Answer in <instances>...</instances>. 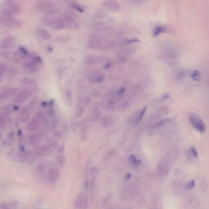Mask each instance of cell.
Segmentation results:
<instances>
[{
	"mask_svg": "<svg viewBox=\"0 0 209 209\" xmlns=\"http://www.w3.org/2000/svg\"><path fill=\"white\" fill-rule=\"evenodd\" d=\"M116 45L117 43L115 41L108 40L99 36H92L86 44L88 48L100 50H110Z\"/></svg>",
	"mask_w": 209,
	"mask_h": 209,
	"instance_id": "cell-1",
	"label": "cell"
},
{
	"mask_svg": "<svg viewBox=\"0 0 209 209\" xmlns=\"http://www.w3.org/2000/svg\"><path fill=\"white\" fill-rule=\"evenodd\" d=\"M189 122L193 127L200 132H205L206 131V127L202 120L199 117L198 115L194 114H191L189 116Z\"/></svg>",
	"mask_w": 209,
	"mask_h": 209,
	"instance_id": "cell-2",
	"label": "cell"
},
{
	"mask_svg": "<svg viewBox=\"0 0 209 209\" xmlns=\"http://www.w3.org/2000/svg\"><path fill=\"white\" fill-rule=\"evenodd\" d=\"M101 4L105 9L112 12H118L122 8L120 4L117 0H104Z\"/></svg>",
	"mask_w": 209,
	"mask_h": 209,
	"instance_id": "cell-3",
	"label": "cell"
},
{
	"mask_svg": "<svg viewBox=\"0 0 209 209\" xmlns=\"http://www.w3.org/2000/svg\"><path fill=\"white\" fill-rule=\"evenodd\" d=\"M32 96V92L29 90H23L20 92L15 98L14 102L16 103H23L28 100Z\"/></svg>",
	"mask_w": 209,
	"mask_h": 209,
	"instance_id": "cell-4",
	"label": "cell"
},
{
	"mask_svg": "<svg viewBox=\"0 0 209 209\" xmlns=\"http://www.w3.org/2000/svg\"><path fill=\"white\" fill-rule=\"evenodd\" d=\"M17 92V89L16 88H11L2 91L0 93V101H3L11 96H14Z\"/></svg>",
	"mask_w": 209,
	"mask_h": 209,
	"instance_id": "cell-5",
	"label": "cell"
},
{
	"mask_svg": "<svg viewBox=\"0 0 209 209\" xmlns=\"http://www.w3.org/2000/svg\"><path fill=\"white\" fill-rule=\"evenodd\" d=\"M60 177V172L57 168H53L49 170L47 173L48 179L52 182H57Z\"/></svg>",
	"mask_w": 209,
	"mask_h": 209,
	"instance_id": "cell-6",
	"label": "cell"
},
{
	"mask_svg": "<svg viewBox=\"0 0 209 209\" xmlns=\"http://www.w3.org/2000/svg\"><path fill=\"white\" fill-rule=\"evenodd\" d=\"M40 127V122L38 118H32L26 126V129L28 132H35Z\"/></svg>",
	"mask_w": 209,
	"mask_h": 209,
	"instance_id": "cell-7",
	"label": "cell"
},
{
	"mask_svg": "<svg viewBox=\"0 0 209 209\" xmlns=\"http://www.w3.org/2000/svg\"><path fill=\"white\" fill-rule=\"evenodd\" d=\"M101 61V58L100 57L97 55H90L86 57L85 59V64L88 66L94 65L100 63Z\"/></svg>",
	"mask_w": 209,
	"mask_h": 209,
	"instance_id": "cell-8",
	"label": "cell"
},
{
	"mask_svg": "<svg viewBox=\"0 0 209 209\" xmlns=\"http://www.w3.org/2000/svg\"><path fill=\"white\" fill-rule=\"evenodd\" d=\"M52 7H53V4L51 2L46 1V0H39L37 3L38 9L41 11H44Z\"/></svg>",
	"mask_w": 209,
	"mask_h": 209,
	"instance_id": "cell-9",
	"label": "cell"
},
{
	"mask_svg": "<svg viewBox=\"0 0 209 209\" xmlns=\"http://www.w3.org/2000/svg\"><path fill=\"white\" fill-rule=\"evenodd\" d=\"M50 26L55 30H62L67 27V25L63 20L56 19L52 21Z\"/></svg>",
	"mask_w": 209,
	"mask_h": 209,
	"instance_id": "cell-10",
	"label": "cell"
},
{
	"mask_svg": "<svg viewBox=\"0 0 209 209\" xmlns=\"http://www.w3.org/2000/svg\"><path fill=\"white\" fill-rule=\"evenodd\" d=\"M139 42V40L137 38H132V39H121L118 42H116L117 45H120V46H124L127 45H130L135 43Z\"/></svg>",
	"mask_w": 209,
	"mask_h": 209,
	"instance_id": "cell-11",
	"label": "cell"
},
{
	"mask_svg": "<svg viewBox=\"0 0 209 209\" xmlns=\"http://www.w3.org/2000/svg\"><path fill=\"white\" fill-rule=\"evenodd\" d=\"M84 203H85V199L84 196L82 193H81L78 195L74 202V207L76 208H82L84 207L83 205H84Z\"/></svg>",
	"mask_w": 209,
	"mask_h": 209,
	"instance_id": "cell-12",
	"label": "cell"
},
{
	"mask_svg": "<svg viewBox=\"0 0 209 209\" xmlns=\"http://www.w3.org/2000/svg\"><path fill=\"white\" fill-rule=\"evenodd\" d=\"M59 12H60V9H59L53 8V7L43 11L44 15L45 16H47V17L55 16V15L58 14Z\"/></svg>",
	"mask_w": 209,
	"mask_h": 209,
	"instance_id": "cell-13",
	"label": "cell"
},
{
	"mask_svg": "<svg viewBox=\"0 0 209 209\" xmlns=\"http://www.w3.org/2000/svg\"><path fill=\"white\" fill-rule=\"evenodd\" d=\"M166 30L167 29H166V26H165L163 25H159V26H157L156 27H155V28L153 31L152 34H153V36L156 37V36L160 35L161 34L166 32Z\"/></svg>",
	"mask_w": 209,
	"mask_h": 209,
	"instance_id": "cell-14",
	"label": "cell"
},
{
	"mask_svg": "<svg viewBox=\"0 0 209 209\" xmlns=\"http://www.w3.org/2000/svg\"><path fill=\"white\" fill-rule=\"evenodd\" d=\"M1 14L3 17V20H11L14 19V12L11 9H4Z\"/></svg>",
	"mask_w": 209,
	"mask_h": 209,
	"instance_id": "cell-15",
	"label": "cell"
},
{
	"mask_svg": "<svg viewBox=\"0 0 209 209\" xmlns=\"http://www.w3.org/2000/svg\"><path fill=\"white\" fill-rule=\"evenodd\" d=\"M15 41V38L14 36H7L2 39L1 42V46L4 48L7 47L11 45Z\"/></svg>",
	"mask_w": 209,
	"mask_h": 209,
	"instance_id": "cell-16",
	"label": "cell"
},
{
	"mask_svg": "<svg viewBox=\"0 0 209 209\" xmlns=\"http://www.w3.org/2000/svg\"><path fill=\"white\" fill-rule=\"evenodd\" d=\"M41 139L40 135L38 134H32L29 136L28 141L30 144L31 145H36L38 144L39 141Z\"/></svg>",
	"mask_w": 209,
	"mask_h": 209,
	"instance_id": "cell-17",
	"label": "cell"
},
{
	"mask_svg": "<svg viewBox=\"0 0 209 209\" xmlns=\"http://www.w3.org/2000/svg\"><path fill=\"white\" fill-rule=\"evenodd\" d=\"M6 4L7 5L8 7H10V9L13 12H19L20 11V8L16 4L12 1L11 0H6Z\"/></svg>",
	"mask_w": 209,
	"mask_h": 209,
	"instance_id": "cell-18",
	"label": "cell"
},
{
	"mask_svg": "<svg viewBox=\"0 0 209 209\" xmlns=\"http://www.w3.org/2000/svg\"><path fill=\"white\" fill-rule=\"evenodd\" d=\"M38 33L39 35L41 36V37L44 40H49L51 38V35L50 34V33L44 28L39 29Z\"/></svg>",
	"mask_w": 209,
	"mask_h": 209,
	"instance_id": "cell-19",
	"label": "cell"
},
{
	"mask_svg": "<svg viewBox=\"0 0 209 209\" xmlns=\"http://www.w3.org/2000/svg\"><path fill=\"white\" fill-rule=\"evenodd\" d=\"M190 76L192 78V79L194 81L196 82H199L202 78L201 74L200 73V72L197 70H193L190 73Z\"/></svg>",
	"mask_w": 209,
	"mask_h": 209,
	"instance_id": "cell-20",
	"label": "cell"
},
{
	"mask_svg": "<svg viewBox=\"0 0 209 209\" xmlns=\"http://www.w3.org/2000/svg\"><path fill=\"white\" fill-rule=\"evenodd\" d=\"M69 4H70V6L71 7H72L74 9H75L76 11H78L80 12H84V8L78 2H77L76 1H75L74 0L70 1Z\"/></svg>",
	"mask_w": 209,
	"mask_h": 209,
	"instance_id": "cell-21",
	"label": "cell"
},
{
	"mask_svg": "<svg viewBox=\"0 0 209 209\" xmlns=\"http://www.w3.org/2000/svg\"><path fill=\"white\" fill-rule=\"evenodd\" d=\"M51 148L50 147L48 146H41L38 149V154L39 155H48L49 153L51 151Z\"/></svg>",
	"mask_w": 209,
	"mask_h": 209,
	"instance_id": "cell-22",
	"label": "cell"
},
{
	"mask_svg": "<svg viewBox=\"0 0 209 209\" xmlns=\"http://www.w3.org/2000/svg\"><path fill=\"white\" fill-rule=\"evenodd\" d=\"M104 80V77L102 74H99V75L93 76L90 79L92 83H100L103 82Z\"/></svg>",
	"mask_w": 209,
	"mask_h": 209,
	"instance_id": "cell-23",
	"label": "cell"
},
{
	"mask_svg": "<svg viewBox=\"0 0 209 209\" xmlns=\"http://www.w3.org/2000/svg\"><path fill=\"white\" fill-rule=\"evenodd\" d=\"M129 161H130V162L134 165V166H139V165H141V161L140 160H139V159H137L134 155H131L130 156H129Z\"/></svg>",
	"mask_w": 209,
	"mask_h": 209,
	"instance_id": "cell-24",
	"label": "cell"
},
{
	"mask_svg": "<svg viewBox=\"0 0 209 209\" xmlns=\"http://www.w3.org/2000/svg\"><path fill=\"white\" fill-rule=\"evenodd\" d=\"M57 162L58 165L61 167H64L65 166L66 162V160L65 156L63 155H60L58 156L57 157Z\"/></svg>",
	"mask_w": 209,
	"mask_h": 209,
	"instance_id": "cell-25",
	"label": "cell"
},
{
	"mask_svg": "<svg viewBox=\"0 0 209 209\" xmlns=\"http://www.w3.org/2000/svg\"><path fill=\"white\" fill-rule=\"evenodd\" d=\"M8 69L7 66L4 63H0V76H3Z\"/></svg>",
	"mask_w": 209,
	"mask_h": 209,
	"instance_id": "cell-26",
	"label": "cell"
},
{
	"mask_svg": "<svg viewBox=\"0 0 209 209\" xmlns=\"http://www.w3.org/2000/svg\"><path fill=\"white\" fill-rule=\"evenodd\" d=\"M63 20H65L66 21H69V22H72L74 21L73 17L69 14H67V13L63 14Z\"/></svg>",
	"mask_w": 209,
	"mask_h": 209,
	"instance_id": "cell-27",
	"label": "cell"
},
{
	"mask_svg": "<svg viewBox=\"0 0 209 209\" xmlns=\"http://www.w3.org/2000/svg\"><path fill=\"white\" fill-rule=\"evenodd\" d=\"M146 107H144L143 108V109L140 112L139 117H138V118H137V123H139V122H140L141 121V120L142 119V118H143V117H144V114H145V113L146 112Z\"/></svg>",
	"mask_w": 209,
	"mask_h": 209,
	"instance_id": "cell-28",
	"label": "cell"
},
{
	"mask_svg": "<svg viewBox=\"0 0 209 209\" xmlns=\"http://www.w3.org/2000/svg\"><path fill=\"white\" fill-rule=\"evenodd\" d=\"M46 166L45 164H41L38 166L37 167V170L39 174H43L45 170H46Z\"/></svg>",
	"mask_w": 209,
	"mask_h": 209,
	"instance_id": "cell-29",
	"label": "cell"
},
{
	"mask_svg": "<svg viewBox=\"0 0 209 209\" xmlns=\"http://www.w3.org/2000/svg\"><path fill=\"white\" fill-rule=\"evenodd\" d=\"M41 21H42L43 24H44V25H45L47 26H50L51 24H52V21L50 20V19H49L47 17H44V18L41 19Z\"/></svg>",
	"mask_w": 209,
	"mask_h": 209,
	"instance_id": "cell-30",
	"label": "cell"
},
{
	"mask_svg": "<svg viewBox=\"0 0 209 209\" xmlns=\"http://www.w3.org/2000/svg\"><path fill=\"white\" fill-rule=\"evenodd\" d=\"M69 38L66 37V36H60L57 38V41L59 42H62V43H66V42L69 41Z\"/></svg>",
	"mask_w": 209,
	"mask_h": 209,
	"instance_id": "cell-31",
	"label": "cell"
},
{
	"mask_svg": "<svg viewBox=\"0 0 209 209\" xmlns=\"http://www.w3.org/2000/svg\"><path fill=\"white\" fill-rule=\"evenodd\" d=\"M83 112H84V109L82 107H79L76 110V117H80L82 114H83Z\"/></svg>",
	"mask_w": 209,
	"mask_h": 209,
	"instance_id": "cell-32",
	"label": "cell"
},
{
	"mask_svg": "<svg viewBox=\"0 0 209 209\" xmlns=\"http://www.w3.org/2000/svg\"><path fill=\"white\" fill-rule=\"evenodd\" d=\"M32 62H33L34 63H35V64H39V63H42V60H41V58L39 57H38V56H36V57H35L34 58H33V59H32Z\"/></svg>",
	"mask_w": 209,
	"mask_h": 209,
	"instance_id": "cell-33",
	"label": "cell"
},
{
	"mask_svg": "<svg viewBox=\"0 0 209 209\" xmlns=\"http://www.w3.org/2000/svg\"><path fill=\"white\" fill-rule=\"evenodd\" d=\"M23 82L25 84H28V85H32V84L35 83V81L32 79H29V78H24L23 79Z\"/></svg>",
	"mask_w": 209,
	"mask_h": 209,
	"instance_id": "cell-34",
	"label": "cell"
},
{
	"mask_svg": "<svg viewBox=\"0 0 209 209\" xmlns=\"http://www.w3.org/2000/svg\"><path fill=\"white\" fill-rule=\"evenodd\" d=\"M6 125V119L0 113V126H4Z\"/></svg>",
	"mask_w": 209,
	"mask_h": 209,
	"instance_id": "cell-35",
	"label": "cell"
},
{
	"mask_svg": "<svg viewBox=\"0 0 209 209\" xmlns=\"http://www.w3.org/2000/svg\"><path fill=\"white\" fill-rule=\"evenodd\" d=\"M190 151H191V154H192L194 157H196V158L197 157V152L196 149L194 147L191 146V147L190 148Z\"/></svg>",
	"mask_w": 209,
	"mask_h": 209,
	"instance_id": "cell-36",
	"label": "cell"
},
{
	"mask_svg": "<svg viewBox=\"0 0 209 209\" xmlns=\"http://www.w3.org/2000/svg\"><path fill=\"white\" fill-rule=\"evenodd\" d=\"M195 186V181L194 180H192L190 182H189L187 185V188L188 189H192L193 187H194Z\"/></svg>",
	"mask_w": 209,
	"mask_h": 209,
	"instance_id": "cell-37",
	"label": "cell"
},
{
	"mask_svg": "<svg viewBox=\"0 0 209 209\" xmlns=\"http://www.w3.org/2000/svg\"><path fill=\"white\" fill-rule=\"evenodd\" d=\"M20 52H21V54L25 55V56H27L28 55V51L23 47H20Z\"/></svg>",
	"mask_w": 209,
	"mask_h": 209,
	"instance_id": "cell-38",
	"label": "cell"
},
{
	"mask_svg": "<svg viewBox=\"0 0 209 209\" xmlns=\"http://www.w3.org/2000/svg\"><path fill=\"white\" fill-rule=\"evenodd\" d=\"M125 88H124V87H122V88H119V89L117 90V95L120 96V95H122L125 92Z\"/></svg>",
	"mask_w": 209,
	"mask_h": 209,
	"instance_id": "cell-39",
	"label": "cell"
},
{
	"mask_svg": "<svg viewBox=\"0 0 209 209\" xmlns=\"http://www.w3.org/2000/svg\"><path fill=\"white\" fill-rule=\"evenodd\" d=\"M37 101H38V99H37V98H35L31 101V103H30V105H29V106H30L31 107H33L36 104V103H37Z\"/></svg>",
	"mask_w": 209,
	"mask_h": 209,
	"instance_id": "cell-40",
	"label": "cell"
},
{
	"mask_svg": "<svg viewBox=\"0 0 209 209\" xmlns=\"http://www.w3.org/2000/svg\"><path fill=\"white\" fill-rule=\"evenodd\" d=\"M0 207L1 208V209H9V205L7 204H6V203H2L1 204V206H0Z\"/></svg>",
	"mask_w": 209,
	"mask_h": 209,
	"instance_id": "cell-41",
	"label": "cell"
},
{
	"mask_svg": "<svg viewBox=\"0 0 209 209\" xmlns=\"http://www.w3.org/2000/svg\"><path fill=\"white\" fill-rule=\"evenodd\" d=\"M64 148H65V146H64V145H61L60 146H59V148H58V153H63V151H64Z\"/></svg>",
	"mask_w": 209,
	"mask_h": 209,
	"instance_id": "cell-42",
	"label": "cell"
},
{
	"mask_svg": "<svg viewBox=\"0 0 209 209\" xmlns=\"http://www.w3.org/2000/svg\"><path fill=\"white\" fill-rule=\"evenodd\" d=\"M110 66H111V63H110V62L105 63L104 66V68L105 69H109L110 67Z\"/></svg>",
	"mask_w": 209,
	"mask_h": 209,
	"instance_id": "cell-43",
	"label": "cell"
},
{
	"mask_svg": "<svg viewBox=\"0 0 209 209\" xmlns=\"http://www.w3.org/2000/svg\"><path fill=\"white\" fill-rule=\"evenodd\" d=\"M131 177H132V174H130V173H128V174L126 175V180H129V179H131Z\"/></svg>",
	"mask_w": 209,
	"mask_h": 209,
	"instance_id": "cell-44",
	"label": "cell"
},
{
	"mask_svg": "<svg viewBox=\"0 0 209 209\" xmlns=\"http://www.w3.org/2000/svg\"><path fill=\"white\" fill-rule=\"evenodd\" d=\"M170 98V96L169 95H164L163 96H162V100H166L167 99H168V98Z\"/></svg>",
	"mask_w": 209,
	"mask_h": 209,
	"instance_id": "cell-45",
	"label": "cell"
},
{
	"mask_svg": "<svg viewBox=\"0 0 209 209\" xmlns=\"http://www.w3.org/2000/svg\"><path fill=\"white\" fill-rule=\"evenodd\" d=\"M136 1H142V0H136Z\"/></svg>",
	"mask_w": 209,
	"mask_h": 209,
	"instance_id": "cell-46",
	"label": "cell"
}]
</instances>
